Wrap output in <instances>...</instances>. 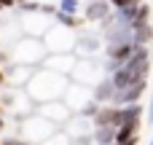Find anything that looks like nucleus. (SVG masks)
Returning <instances> with one entry per match:
<instances>
[{"label": "nucleus", "mask_w": 153, "mask_h": 145, "mask_svg": "<svg viewBox=\"0 0 153 145\" xmlns=\"http://www.w3.org/2000/svg\"><path fill=\"white\" fill-rule=\"evenodd\" d=\"M35 113L46 116L48 121H54V124H59V126H65V121L73 116V110H70V105H67L65 100H48V102H40V105L35 108Z\"/></svg>", "instance_id": "nucleus-9"}, {"label": "nucleus", "mask_w": 153, "mask_h": 145, "mask_svg": "<svg viewBox=\"0 0 153 145\" xmlns=\"http://www.w3.org/2000/svg\"><path fill=\"white\" fill-rule=\"evenodd\" d=\"M116 129L113 124H102V126H94V145H113L116 143Z\"/></svg>", "instance_id": "nucleus-17"}, {"label": "nucleus", "mask_w": 153, "mask_h": 145, "mask_svg": "<svg viewBox=\"0 0 153 145\" xmlns=\"http://www.w3.org/2000/svg\"><path fill=\"white\" fill-rule=\"evenodd\" d=\"M59 129H62L59 124L48 121V118L40 116V113H30V116L19 118V135H22L27 143H32V145H43L48 137H54Z\"/></svg>", "instance_id": "nucleus-3"}, {"label": "nucleus", "mask_w": 153, "mask_h": 145, "mask_svg": "<svg viewBox=\"0 0 153 145\" xmlns=\"http://www.w3.org/2000/svg\"><path fill=\"white\" fill-rule=\"evenodd\" d=\"M56 24V13L51 11H43V8H35V11H22L19 13V30L24 35H35V38H43L48 32V27Z\"/></svg>", "instance_id": "nucleus-6"}, {"label": "nucleus", "mask_w": 153, "mask_h": 145, "mask_svg": "<svg viewBox=\"0 0 153 145\" xmlns=\"http://www.w3.org/2000/svg\"><path fill=\"white\" fill-rule=\"evenodd\" d=\"M35 70H38V67H32V65L11 62V67L5 70V81H8L11 86H16V89H24V86L30 83V78L35 75Z\"/></svg>", "instance_id": "nucleus-11"}, {"label": "nucleus", "mask_w": 153, "mask_h": 145, "mask_svg": "<svg viewBox=\"0 0 153 145\" xmlns=\"http://www.w3.org/2000/svg\"><path fill=\"white\" fill-rule=\"evenodd\" d=\"M151 38H153L151 22H137V24L132 27V43H134V46H148Z\"/></svg>", "instance_id": "nucleus-16"}, {"label": "nucleus", "mask_w": 153, "mask_h": 145, "mask_svg": "<svg viewBox=\"0 0 153 145\" xmlns=\"http://www.w3.org/2000/svg\"><path fill=\"white\" fill-rule=\"evenodd\" d=\"M94 124V118H86L83 113H75V116H70L67 121H65V126H62V132L73 140V137H78V135H86L89 132V126Z\"/></svg>", "instance_id": "nucleus-13"}, {"label": "nucleus", "mask_w": 153, "mask_h": 145, "mask_svg": "<svg viewBox=\"0 0 153 145\" xmlns=\"http://www.w3.org/2000/svg\"><path fill=\"white\" fill-rule=\"evenodd\" d=\"M70 81H73L70 75L56 73V70H48V67L40 65L24 89L35 100V105H40V102H48V100H62L65 91H67V86H70Z\"/></svg>", "instance_id": "nucleus-1"}, {"label": "nucleus", "mask_w": 153, "mask_h": 145, "mask_svg": "<svg viewBox=\"0 0 153 145\" xmlns=\"http://www.w3.org/2000/svg\"><path fill=\"white\" fill-rule=\"evenodd\" d=\"M0 129H3V118H0Z\"/></svg>", "instance_id": "nucleus-24"}, {"label": "nucleus", "mask_w": 153, "mask_h": 145, "mask_svg": "<svg viewBox=\"0 0 153 145\" xmlns=\"http://www.w3.org/2000/svg\"><path fill=\"white\" fill-rule=\"evenodd\" d=\"M43 43L48 48V54H75V43H78V30L67 27L62 22H56L54 27H48V32L43 35Z\"/></svg>", "instance_id": "nucleus-5"}, {"label": "nucleus", "mask_w": 153, "mask_h": 145, "mask_svg": "<svg viewBox=\"0 0 153 145\" xmlns=\"http://www.w3.org/2000/svg\"><path fill=\"white\" fill-rule=\"evenodd\" d=\"M102 48H105V35H102V30H94V27L78 30L75 57H102Z\"/></svg>", "instance_id": "nucleus-7"}, {"label": "nucleus", "mask_w": 153, "mask_h": 145, "mask_svg": "<svg viewBox=\"0 0 153 145\" xmlns=\"http://www.w3.org/2000/svg\"><path fill=\"white\" fill-rule=\"evenodd\" d=\"M116 94H118V89H116V83H113L110 75L102 78V81L94 86V100H97L100 105H110V102L116 100Z\"/></svg>", "instance_id": "nucleus-15"}, {"label": "nucleus", "mask_w": 153, "mask_h": 145, "mask_svg": "<svg viewBox=\"0 0 153 145\" xmlns=\"http://www.w3.org/2000/svg\"><path fill=\"white\" fill-rule=\"evenodd\" d=\"M70 145H94V132H86V135H78V137H73Z\"/></svg>", "instance_id": "nucleus-19"}, {"label": "nucleus", "mask_w": 153, "mask_h": 145, "mask_svg": "<svg viewBox=\"0 0 153 145\" xmlns=\"http://www.w3.org/2000/svg\"><path fill=\"white\" fill-rule=\"evenodd\" d=\"M3 81H5V70L0 67V83H3Z\"/></svg>", "instance_id": "nucleus-23"}, {"label": "nucleus", "mask_w": 153, "mask_h": 145, "mask_svg": "<svg viewBox=\"0 0 153 145\" xmlns=\"http://www.w3.org/2000/svg\"><path fill=\"white\" fill-rule=\"evenodd\" d=\"M145 86H148V83H145V78H143V81H137V83H132V86L121 89V91L116 94L113 105H134V102H140V97H143Z\"/></svg>", "instance_id": "nucleus-14"}, {"label": "nucleus", "mask_w": 153, "mask_h": 145, "mask_svg": "<svg viewBox=\"0 0 153 145\" xmlns=\"http://www.w3.org/2000/svg\"><path fill=\"white\" fill-rule=\"evenodd\" d=\"M148 145H153V137H151V143H148Z\"/></svg>", "instance_id": "nucleus-25"}, {"label": "nucleus", "mask_w": 153, "mask_h": 145, "mask_svg": "<svg viewBox=\"0 0 153 145\" xmlns=\"http://www.w3.org/2000/svg\"><path fill=\"white\" fill-rule=\"evenodd\" d=\"M56 11L59 13H70V16H81V0H59Z\"/></svg>", "instance_id": "nucleus-18"}, {"label": "nucleus", "mask_w": 153, "mask_h": 145, "mask_svg": "<svg viewBox=\"0 0 153 145\" xmlns=\"http://www.w3.org/2000/svg\"><path fill=\"white\" fill-rule=\"evenodd\" d=\"M75 62H78L75 54H48V57L43 59V67L56 70V73H65V75H73Z\"/></svg>", "instance_id": "nucleus-12"}, {"label": "nucleus", "mask_w": 153, "mask_h": 145, "mask_svg": "<svg viewBox=\"0 0 153 145\" xmlns=\"http://www.w3.org/2000/svg\"><path fill=\"white\" fill-rule=\"evenodd\" d=\"M62 100L70 105V110H73V113H81V110L94 100V89H91V86H83V83L70 81V86H67V91H65V97H62Z\"/></svg>", "instance_id": "nucleus-8"}, {"label": "nucleus", "mask_w": 153, "mask_h": 145, "mask_svg": "<svg viewBox=\"0 0 153 145\" xmlns=\"http://www.w3.org/2000/svg\"><path fill=\"white\" fill-rule=\"evenodd\" d=\"M30 3H35V5H38V8H43V11L56 13V3H59V0H30Z\"/></svg>", "instance_id": "nucleus-20"}, {"label": "nucleus", "mask_w": 153, "mask_h": 145, "mask_svg": "<svg viewBox=\"0 0 153 145\" xmlns=\"http://www.w3.org/2000/svg\"><path fill=\"white\" fill-rule=\"evenodd\" d=\"M108 65H105V57H78L75 62V70H73V81L75 83H83V86H97L102 78H108Z\"/></svg>", "instance_id": "nucleus-4"}, {"label": "nucleus", "mask_w": 153, "mask_h": 145, "mask_svg": "<svg viewBox=\"0 0 153 145\" xmlns=\"http://www.w3.org/2000/svg\"><path fill=\"white\" fill-rule=\"evenodd\" d=\"M46 57H48V48L43 38H35V35H19L11 46V62H19V65L40 67Z\"/></svg>", "instance_id": "nucleus-2"}, {"label": "nucleus", "mask_w": 153, "mask_h": 145, "mask_svg": "<svg viewBox=\"0 0 153 145\" xmlns=\"http://www.w3.org/2000/svg\"><path fill=\"white\" fill-rule=\"evenodd\" d=\"M145 118L153 124V91H151V100H148V108H145Z\"/></svg>", "instance_id": "nucleus-22"}, {"label": "nucleus", "mask_w": 153, "mask_h": 145, "mask_svg": "<svg viewBox=\"0 0 153 145\" xmlns=\"http://www.w3.org/2000/svg\"><path fill=\"white\" fill-rule=\"evenodd\" d=\"M110 8H113V5H110L108 0H89V3H86V11H81L83 24H102V22H108V19L113 16Z\"/></svg>", "instance_id": "nucleus-10"}, {"label": "nucleus", "mask_w": 153, "mask_h": 145, "mask_svg": "<svg viewBox=\"0 0 153 145\" xmlns=\"http://www.w3.org/2000/svg\"><path fill=\"white\" fill-rule=\"evenodd\" d=\"M113 8H124V5H134V3H140V0H108Z\"/></svg>", "instance_id": "nucleus-21"}]
</instances>
